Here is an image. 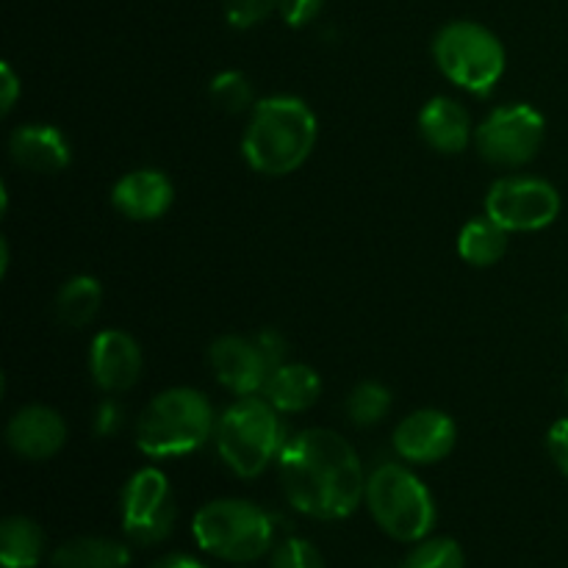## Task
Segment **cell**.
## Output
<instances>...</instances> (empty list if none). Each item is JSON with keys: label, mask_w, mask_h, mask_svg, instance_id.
Masks as SVG:
<instances>
[{"label": "cell", "mask_w": 568, "mask_h": 568, "mask_svg": "<svg viewBox=\"0 0 568 568\" xmlns=\"http://www.w3.org/2000/svg\"><path fill=\"white\" fill-rule=\"evenodd\" d=\"M100 303H103L100 283L89 275H78L61 286L59 297H55V320L64 327L78 331V327L89 325L94 320Z\"/></svg>", "instance_id": "obj_22"}, {"label": "cell", "mask_w": 568, "mask_h": 568, "mask_svg": "<svg viewBox=\"0 0 568 568\" xmlns=\"http://www.w3.org/2000/svg\"><path fill=\"white\" fill-rule=\"evenodd\" d=\"M547 122L532 105H499L477 128L475 142L486 161L497 166H521L538 155Z\"/></svg>", "instance_id": "obj_8"}, {"label": "cell", "mask_w": 568, "mask_h": 568, "mask_svg": "<svg viewBox=\"0 0 568 568\" xmlns=\"http://www.w3.org/2000/svg\"><path fill=\"white\" fill-rule=\"evenodd\" d=\"M566 394H568V381H566Z\"/></svg>", "instance_id": "obj_34"}, {"label": "cell", "mask_w": 568, "mask_h": 568, "mask_svg": "<svg viewBox=\"0 0 568 568\" xmlns=\"http://www.w3.org/2000/svg\"><path fill=\"white\" fill-rule=\"evenodd\" d=\"M316 144V116L300 98L261 100L244 133V159L270 178L300 170Z\"/></svg>", "instance_id": "obj_2"}, {"label": "cell", "mask_w": 568, "mask_h": 568, "mask_svg": "<svg viewBox=\"0 0 568 568\" xmlns=\"http://www.w3.org/2000/svg\"><path fill=\"white\" fill-rule=\"evenodd\" d=\"M272 568H325V564L314 544L303 538H288L272 555Z\"/></svg>", "instance_id": "obj_26"}, {"label": "cell", "mask_w": 568, "mask_h": 568, "mask_svg": "<svg viewBox=\"0 0 568 568\" xmlns=\"http://www.w3.org/2000/svg\"><path fill=\"white\" fill-rule=\"evenodd\" d=\"M486 214L508 233L541 231L558 220L560 194L541 178H503L488 189Z\"/></svg>", "instance_id": "obj_9"}, {"label": "cell", "mask_w": 568, "mask_h": 568, "mask_svg": "<svg viewBox=\"0 0 568 568\" xmlns=\"http://www.w3.org/2000/svg\"><path fill=\"white\" fill-rule=\"evenodd\" d=\"M209 94L211 103H214L216 109L227 111V114H242V111H247L250 105H253V87H250L247 78L236 70L214 75Z\"/></svg>", "instance_id": "obj_24"}, {"label": "cell", "mask_w": 568, "mask_h": 568, "mask_svg": "<svg viewBox=\"0 0 568 568\" xmlns=\"http://www.w3.org/2000/svg\"><path fill=\"white\" fill-rule=\"evenodd\" d=\"M6 442L20 458L44 460L53 458L67 442V425L53 408L44 405H28L11 416L6 427Z\"/></svg>", "instance_id": "obj_14"}, {"label": "cell", "mask_w": 568, "mask_h": 568, "mask_svg": "<svg viewBox=\"0 0 568 568\" xmlns=\"http://www.w3.org/2000/svg\"><path fill=\"white\" fill-rule=\"evenodd\" d=\"M464 549L453 538H430L422 541L414 552L405 558L399 568H464Z\"/></svg>", "instance_id": "obj_25"}, {"label": "cell", "mask_w": 568, "mask_h": 568, "mask_svg": "<svg viewBox=\"0 0 568 568\" xmlns=\"http://www.w3.org/2000/svg\"><path fill=\"white\" fill-rule=\"evenodd\" d=\"M283 447L281 416L270 399L242 397L216 425V449L239 477H258Z\"/></svg>", "instance_id": "obj_4"}, {"label": "cell", "mask_w": 568, "mask_h": 568, "mask_svg": "<svg viewBox=\"0 0 568 568\" xmlns=\"http://www.w3.org/2000/svg\"><path fill=\"white\" fill-rule=\"evenodd\" d=\"M392 410V392L381 383H361L347 397V416L353 425L369 427L386 419Z\"/></svg>", "instance_id": "obj_23"}, {"label": "cell", "mask_w": 568, "mask_h": 568, "mask_svg": "<svg viewBox=\"0 0 568 568\" xmlns=\"http://www.w3.org/2000/svg\"><path fill=\"white\" fill-rule=\"evenodd\" d=\"M44 536L26 516H11L0 527V564L6 568H33L42 558Z\"/></svg>", "instance_id": "obj_21"}, {"label": "cell", "mask_w": 568, "mask_h": 568, "mask_svg": "<svg viewBox=\"0 0 568 568\" xmlns=\"http://www.w3.org/2000/svg\"><path fill=\"white\" fill-rule=\"evenodd\" d=\"M194 538L200 549L222 560H258L272 544V519L242 499H216L194 516Z\"/></svg>", "instance_id": "obj_7"}, {"label": "cell", "mask_w": 568, "mask_h": 568, "mask_svg": "<svg viewBox=\"0 0 568 568\" xmlns=\"http://www.w3.org/2000/svg\"><path fill=\"white\" fill-rule=\"evenodd\" d=\"M255 342H258L261 353L266 355V361L272 364V372H275L277 366L283 364V355H286V342H283L275 331L258 333V336H255Z\"/></svg>", "instance_id": "obj_30"}, {"label": "cell", "mask_w": 568, "mask_h": 568, "mask_svg": "<svg viewBox=\"0 0 568 568\" xmlns=\"http://www.w3.org/2000/svg\"><path fill=\"white\" fill-rule=\"evenodd\" d=\"M92 377L103 392H128L142 375V349L128 333L103 331L94 336L89 353Z\"/></svg>", "instance_id": "obj_13"}, {"label": "cell", "mask_w": 568, "mask_h": 568, "mask_svg": "<svg viewBox=\"0 0 568 568\" xmlns=\"http://www.w3.org/2000/svg\"><path fill=\"white\" fill-rule=\"evenodd\" d=\"M458 427L444 410H414L399 422L394 433V447L410 464H436L444 460L455 447Z\"/></svg>", "instance_id": "obj_12"}, {"label": "cell", "mask_w": 568, "mask_h": 568, "mask_svg": "<svg viewBox=\"0 0 568 568\" xmlns=\"http://www.w3.org/2000/svg\"><path fill=\"white\" fill-rule=\"evenodd\" d=\"M211 369L214 377L225 388H231L239 397H253L255 392L266 386L272 375V364L261 353L255 338L225 336L211 344Z\"/></svg>", "instance_id": "obj_11"}, {"label": "cell", "mask_w": 568, "mask_h": 568, "mask_svg": "<svg viewBox=\"0 0 568 568\" xmlns=\"http://www.w3.org/2000/svg\"><path fill=\"white\" fill-rule=\"evenodd\" d=\"M566 327H568V316H566Z\"/></svg>", "instance_id": "obj_35"}, {"label": "cell", "mask_w": 568, "mask_h": 568, "mask_svg": "<svg viewBox=\"0 0 568 568\" xmlns=\"http://www.w3.org/2000/svg\"><path fill=\"white\" fill-rule=\"evenodd\" d=\"M281 480L288 503L314 519H344L366 497L358 453L325 427L297 433L283 447Z\"/></svg>", "instance_id": "obj_1"}, {"label": "cell", "mask_w": 568, "mask_h": 568, "mask_svg": "<svg viewBox=\"0 0 568 568\" xmlns=\"http://www.w3.org/2000/svg\"><path fill=\"white\" fill-rule=\"evenodd\" d=\"M547 447H549V455H552L555 466H558V469L568 477V419H560L558 425L549 430Z\"/></svg>", "instance_id": "obj_29"}, {"label": "cell", "mask_w": 568, "mask_h": 568, "mask_svg": "<svg viewBox=\"0 0 568 568\" xmlns=\"http://www.w3.org/2000/svg\"><path fill=\"white\" fill-rule=\"evenodd\" d=\"M419 131L438 153L455 155L469 144L471 122L464 105L453 98H433L419 114Z\"/></svg>", "instance_id": "obj_17"}, {"label": "cell", "mask_w": 568, "mask_h": 568, "mask_svg": "<svg viewBox=\"0 0 568 568\" xmlns=\"http://www.w3.org/2000/svg\"><path fill=\"white\" fill-rule=\"evenodd\" d=\"M153 568H203L197 560L186 558V555H172V558H164L161 564H155Z\"/></svg>", "instance_id": "obj_33"}, {"label": "cell", "mask_w": 568, "mask_h": 568, "mask_svg": "<svg viewBox=\"0 0 568 568\" xmlns=\"http://www.w3.org/2000/svg\"><path fill=\"white\" fill-rule=\"evenodd\" d=\"M131 555L128 547L109 538H75L55 549V568H125Z\"/></svg>", "instance_id": "obj_20"}, {"label": "cell", "mask_w": 568, "mask_h": 568, "mask_svg": "<svg viewBox=\"0 0 568 568\" xmlns=\"http://www.w3.org/2000/svg\"><path fill=\"white\" fill-rule=\"evenodd\" d=\"M175 525L172 486L159 469H142L128 480L122 494V527L139 544H155Z\"/></svg>", "instance_id": "obj_10"}, {"label": "cell", "mask_w": 568, "mask_h": 568, "mask_svg": "<svg viewBox=\"0 0 568 568\" xmlns=\"http://www.w3.org/2000/svg\"><path fill=\"white\" fill-rule=\"evenodd\" d=\"M264 394L281 414H300L320 399L322 381L311 366L281 364L266 381Z\"/></svg>", "instance_id": "obj_18"}, {"label": "cell", "mask_w": 568, "mask_h": 568, "mask_svg": "<svg viewBox=\"0 0 568 568\" xmlns=\"http://www.w3.org/2000/svg\"><path fill=\"white\" fill-rule=\"evenodd\" d=\"M322 6H325V0H281L277 11L292 28H303L320 17Z\"/></svg>", "instance_id": "obj_28"}, {"label": "cell", "mask_w": 568, "mask_h": 568, "mask_svg": "<svg viewBox=\"0 0 568 568\" xmlns=\"http://www.w3.org/2000/svg\"><path fill=\"white\" fill-rule=\"evenodd\" d=\"M9 153L28 172L53 175L70 164V144L53 125H22L11 133Z\"/></svg>", "instance_id": "obj_16"}, {"label": "cell", "mask_w": 568, "mask_h": 568, "mask_svg": "<svg viewBox=\"0 0 568 568\" xmlns=\"http://www.w3.org/2000/svg\"><path fill=\"white\" fill-rule=\"evenodd\" d=\"M175 200L172 181L159 170H136L120 178L111 192V203L122 216L133 222L159 220Z\"/></svg>", "instance_id": "obj_15"}, {"label": "cell", "mask_w": 568, "mask_h": 568, "mask_svg": "<svg viewBox=\"0 0 568 568\" xmlns=\"http://www.w3.org/2000/svg\"><path fill=\"white\" fill-rule=\"evenodd\" d=\"M438 70L471 94H488L505 72V48L497 33L471 20L444 26L433 39Z\"/></svg>", "instance_id": "obj_6"}, {"label": "cell", "mask_w": 568, "mask_h": 568, "mask_svg": "<svg viewBox=\"0 0 568 568\" xmlns=\"http://www.w3.org/2000/svg\"><path fill=\"white\" fill-rule=\"evenodd\" d=\"M458 253L471 266H494L508 253V231L488 214L477 216L460 231Z\"/></svg>", "instance_id": "obj_19"}, {"label": "cell", "mask_w": 568, "mask_h": 568, "mask_svg": "<svg viewBox=\"0 0 568 568\" xmlns=\"http://www.w3.org/2000/svg\"><path fill=\"white\" fill-rule=\"evenodd\" d=\"M120 422H122V408H120V405H116V403H105L103 408H100L98 430L103 433V436H109V433H116Z\"/></svg>", "instance_id": "obj_32"}, {"label": "cell", "mask_w": 568, "mask_h": 568, "mask_svg": "<svg viewBox=\"0 0 568 568\" xmlns=\"http://www.w3.org/2000/svg\"><path fill=\"white\" fill-rule=\"evenodd\" d=\"M281 0H225V17L233 28H253L272 14Z\"/></svg>", "instance_id": "obj_27"}, {"label": "cell", "mask_w": 568, "mask_h": 568, "mask_svg": "<svg viewBox=\"0 0 568 568\" xmlns=\"http://www.w3.org/2000/svg\"><path fill=\"white\" fill-rule=\"evenodd\" d=\"M17 98H20V81H17L14 70H11L9 64L0 67V109H3V114H9L11 109H14Z\"/></svg>", "instance_id": "obj_31"}, {"label": "cell", "mask_w": 568, "mask_h": 568, "mask_svg": "<svg viewBox=\"0 0 568 568\" xmlns=\"http://www.w3.org/2000/svg\"><path fill=\"white\" fill-rule=\"evenodd\" d=\"M366 505L397 541H422L436 525V505L425 483L399 464H383L366 477Z\"/></svg>", "instance_id": "obj_5"}, {"label": "cell", "mask_w": 568, "mask_h": 568, "mask_svg": "<svg viewBox=\"0 0 568 568\" xmlns=\"http://www.w3.org/2000/svg\"><path fill=\"white\" fill-rule=\"evenodd\" d=\"M216 433L214 408L194 388H170L159 394L136 422V444L150 458L189 455Z\"/></svg>", "instance_id": "obj_3"}]
</instances>
